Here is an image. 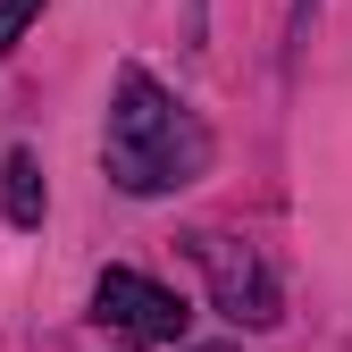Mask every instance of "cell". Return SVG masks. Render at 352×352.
<instances>
[{"instance_id":"obj_4","label":"cell","mask_w":352,"mask_h":352,"mask_svg":"<svg viewBox=\"0 0 352 352\" xmlns=\"http://www.w3.org/2000/svg\"><path fill=\"white\" fill-rule=\"evenodd\" d=\"M0 193H9V218H17V227H42V168H34V151H9V160H0Z\"/></svg>"},{"instance_id":"obj_6","label":"cell","mask_w":352,"mask_h":352,"mask_svg":"<svg viewBox=\"0 0 352 352\" xmlns=\"http://www.w3.org/2000/svg\"><path fill=\"white\" fill-rule=\"evenodd\" d=\"M201 352H235V344H201Z\"/></svg>"},{"instance_id":"obj_3","label":"cell","mask_w":352,"mask_h":352,"mask_svg":"<svg viewBox=\"0 0 352 352\" xmlns=\"http://www.w3.org/2000/svg\"><path fill=\"white\" fill-rule=\"evenodd\" d=\"M193 260L210 269V294H218V311H227L235 327H277V277H269V260H260L252 243L193 235Z\"/></svg>"},{"instance_id":"obj_1","label":"cell","mask_w":352,"mask_h":352,"mask_svg":"<svg viewBox=\"0 0 352 352\" xmlns=\"http://www.w3.org/2000/svg\"><path fill=\"white\" fill-rule=\"evenodd\" d=\"M210 160V135H201V118L160 93V84L143 67H118V101H109V176L126 193H176V185H193Z\"/></svg>"},{"instance_id":"obj_2","label":"cell","mask_w":352,"mask_h":352,"mask_svg":"<svg viewBox=\"0 0 352 352\" xmlns=\"http://www.w3.org/2000/svg\"><path fill=\"white\" fill-rule=\"evenodd\" d=\"M93 319H101L109 336H126V344H176L193 311H185L168 285L135 277V269H101V285H93Z\"/></svg>"},{"instance_id":"obj_5","label":"cell","mask_w":352,"mask_h":352,"mask_svg":"<svg viewBox=\"0 0 352 352\" xmlns=\"http://www.w3.org/2000/svg\"><path fill=\"white\" fill-rule=\"evenodd\" d=\"M42 17V0H0V51H17V34Z\"/></svg>"}]
</instances>
